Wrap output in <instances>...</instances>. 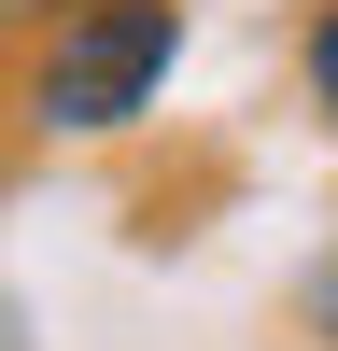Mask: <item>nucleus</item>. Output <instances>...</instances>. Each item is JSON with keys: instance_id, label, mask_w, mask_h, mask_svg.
<instances>
[{"instance_id": "1", "label": "nucleus", "mask_w": 338, "mask_h": 351, "mask_svg": "<svg viewBox=\"0 0 338 351\" xmlns=\"http://www.w3.org/2000/svg\"><path fill=\"white\" fill-rule=\"evenodd\" d=\"M169 56H183V0H56L14 99H28V127L99 141V127H127V112L169 84Z\"/></svg>"}, {"instance_id": "2", "label": "nucleus", "mask_w": 338, "mask_h": 351, "mask_svg": "<svg viewBox=\"0 0 338 351\" xmlns=\"http://www.w3.org/2000/svg\"><path fill=\"white\" fill-rule=\"evenodd\" d=\"M296 71H310V112L338 127V0H310V43H296Z\"/></svg>"}, {"instance_id": "3", "label": "nucleus", "mask_w": 338, "mask_h": 351, "mask_svg": "<svg viewBox=\"0 0 338 351\" xmlns=\"http://www.w3.org/2000/svg\"><path fill=\"white\" fill-rule=\"evenodd\" d=\"M310 309H324V337H338V267H324V295H310Z\"/></svg>"}]
</instances>
